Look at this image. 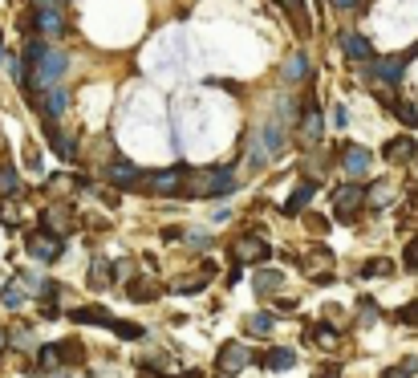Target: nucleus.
Returning <instances> with one entry per match:
<instances>
[{
    "label": "nucleus",
    "mask_w": 418,
    "mask_h": 378,
    "mask_svg": "<svg viewBox=\"0 0 418 378\" xmlns=\"http://www.w3.org/2000/svg\"><path fill=\"white\" fill-rule=\"evenodd\" d=\"M61 73H65V53L45 49L41 41L25 45V69H20V78H25V85H29L32 94H45L49 85H57Z\"/></svg>",
    "instance_id": "nucleus-1"
},
{
    "label": "nucleus",
    "mask_w": 418,
    "mask_h": 378,
    "mask_svg": "<svg viewBox=\"0 0 418 378\" xmlns=\"http://www.w3.org/2000/svg\"><path fill=\"white\" fill-rule=\"evenodd\" d=\"M240 183L227 167H208V171H187L183 196L187 199H215V196H232Z\"/></svg>",
    "instance_id": "nucleus-2"
},
{
    "label": "nucleus",
    "mask_w": 418,
    "mask_h": 378,
    "mask_svg": "<svg viewBox=\"0 0 418 378\" xmlns=\"http://www.w3.org/2000/svg\"><path fill=\"white\" fill-rule=\"evenodd\" d=\"M248 362H252V350H248L244 342H224V345H220L215 366H220V374H240Z\"/></svg>",
    "instance_id": "nucleus-3"
},
{
    "label": "nucleus",
    "mask_w": 418,
    "mask_h": 378,
    "mask_svg": "<svg viewBox=\"0 0 418 378\" xmlns=\"http://www.w3.org/2000/svg\"><path fill=\"white\" fill-rule=\"evenodd\" d=\"M362 199H366V183H350V187H338L333 203H338V220H341V224H350V220H354V212L362 208Z\"/></svg>",
    "instance_id": "nucleus-4"
},
{
    "label": "nucleus",
    "mask_w": 418,
    "mask_h": 378,
    "mask_svg": "<svg viewBox=\"0 0 418 378\" xmlns=\"http://www.w3.org/2000/svg\"><path fill=\"white\" fill-rule=\"evenodd\" d=\"M29 256L32 261H57L61 256V236H49V232H32L29 236Z\"/></svg>",
    "instance_id": "nucleus-5"
},
{
    "label": "nucleus",
    "mask_w": 418,
    "mask_h": 378,
    "mask_svg": "<svg viewBox=\"0 0 418 378\" xmlns=\"http://www.w3.org/2000/svg\"><path fill=\"white\" fill-rule=\"evenodd\" d=\"M183 183H187V167H171V171H159V175H150V187H155V196H179V191H183Z\"/></svg>",
    "instance_id": "nucleus-6"
},
{
    "label": "nucleus",
    "mask_w": 418,
    "mask_h": 378,
    "mask_svg": "<svg viewBox=\"0 0 418 378\" xmlns=\"http://www.w3.org/2000/svg\"><path fill=\"white\" fill-rule=\"evenodd\" d=\"M232 252H236V261H240V264L268 261V248H264V240H260V236H240V240L232 244Z\"/></svg>",
    "instance_id": "nucleus-7"
},
{
    "label": "nucleus",
    "mask_w": 418,
    "mask_h": 378,
    "mask_svg": "<svg viewBox=\"0 0 418 378\" xmlns=\"http://www.w3.org/2000/svg\"><path fill=\"white\" fill-rule=\"evenodd\" d=\"M406 61H410V53H398V57H382V61H374L370 66V73L378 78V82H398L402 78V69H406Z\"/></svg>",
    "instance_id": "nucleus-8"
},
{
    "label": "nucleus",
    "mask_w": 418,
    "mask_h": 378,
    "mask_svg": "<svg viewBox=\"0 0 418 378\" xmlns=\"http://www.w3.org/2000/svg\"><path fill=\"white\" fill-rule=\"evenodd\" d=\"M341 49H345L350 61H370V57H374L370 41H366L362 33H341Z\"/></svg>",
    "instance_id": "nucleus-9"
},
{
    "label": "nucleus",
    "mask_w": 418,
    "mask_h": 378,
    "mask_svg": "<svg viewBox=\"0 0 418 378\" xmlns=\"http://www.w3.org/2000/svg\"><path fill=\"white\" fill-rule=\"evenodd\" d=\"M69 317L81 321V326H106V329H114V321H118V317H110L102 305H81V309H73Z\"/></svg>",
    "instance_id": "nucleus-10"
},
{
    "label": "nucleus",
    "mask_w": 418,
    "mask_h": 378,
    "mask_svg": "<svg viewBox=\"0 0 418 378\" xmlns=\"http://www.w3.org/2000/svg\"><path fill=\"white\" fill-rule=\"evenodd\" d=\"M345 155H341V167L350 171V175H366L370 171V150L366 147H341Z\"/></svg>",
    "instance_id": "nucleus-11"
},
{
    "label": "nucleus",
    "mask_w": 418,
    "mask_h": 378,
    "mask_svg": "<svg viewBox=\"0 0 418 378\" xmlns=\"http://www.w3.org/2000/svg\"><path fill=\"white\" fill-rule=\"evenodd\" d=\"M61 29H65L61 8H37V33H45V37H61Z\"/></svg>",
    "instance_id": "nucleus-12"
},
{
    "label": "nucleus",
    "mask_w": 418,
    "mask_h": 378,
    "mask_svg": "<svg viewBox=\"0 0 418 378\" xmlns=\"http://www.w3.org/2000/svg\"><path fill=\"white\" fill-rule=\"evenodd\" d=\"M110 179L118 183V187H134V183L146 179V175L138 171V167H130V163H114V167H110Z\"/></svg>",
    "instance_id": "nucleus-13"
},
{
    "label": "nucleus",
    "mask_w": 418,
    "mask_h": 378,
    "mask_svg": "<svg viewBox=\"0 0 418 378\" xmlns=\"http://www.w3.org/2000/svg\"><path fill=\"white\" fill-rule=\"evenodd\" d=\"M41 102H45V114L49 118H61V110H65V102H69V98H65L61 85H49L45 94H41Z\"/></svg>",
    "instance_id": "nucleus-14"
},
{
    "label": "nucleus",
    "mask_w": 418,
    "mask_h": 378,
    "mask_svg": "<svg viewBox=\"0 0 418 378\" xmlns=\"http://www.w3.org/2000/svg\"><path fill=\"white\" fill-rule=\"evenodd\" d=\"M305 73H309V61H305V53H292L289 61H285V82H305Z\"/></svg>",
    "instance_id": "nucleus-15"
},
{
    "label": "nucleus",
    "mask_w": 418,
    "mask_h": 378,
    "mask_svg": "<svg viewBox=\"0 0 418 378\" xmlns=\"http://www.w3.org/2000/svg\"><path fill=\"white\" fill-rule=\"evenodd\" d=\"M313 191H317V183H301V187L292 191V199L285 203V215H297V212H301L309 199H313Z\"/></svg>",
    "instance_id": "nucleus-16"
},
{
    "label": "nucleus",
    "mask_w": 418,
    "mask_h": 378,
    "mask_svg": "<svg viewBox=\"0 0 418 378\" xmlns=\"http://www.w3.org/2000/svg\"><path fill=\"white\" fill-rule=\"evenodd\" d=\"M321 114H317V110H313V106H309L305 110V122H301V138H305V143H317V138H321Z\"/></svg>",
    "instance_id": "nucleus-17"
},
{
    "label": "nucleus",
    "mask_w": 418,
    "mask_h": 378,
    "mask_svg": "<svg viewBox=\"0 0 418 378\" xmlns=\"http://www.w3.org/2000/svg\"><path fill=\"white\" fill-rule=\"evenodd\" d=\"M280 4L289 8L292 25H297V33H301V37H309V13H305V4H301V0H280Z\"/></svg>",
    "instance_id": "nucleus-18"
},
{
    "label": "nucleus",
    "mask_w": 418,
    "mask_h": 378,
    "mask_svg": "<svg viewBox=\"0 0 418 378\" xmlns=\"http://www.w3.org/2000/svg\"><path fill=\"white\" fill-rule=\"evenodd\" d=\"M264 163H268V147H264V138H260V134H252V143H248V167L260 171Z\"/></svg>",
    "instance_id": "nucleus-19"
},
{
    "label": "nucleus",
    "mask_w": 418,
    "mask_h": 378,
    "mask_svg": "<svg viewBox=\"0 0 418 378\" xmlns=\"http://www.w3.org/2000/svg\"><path fill=\"white\" fill-rule=\"evenodd\" d=\"M45 134H49V143H53V150H57L61 159H73V143H69V138H65V134L57 131V126H53V122L45 126Z\"/></svg>",
    "instance_id": "nucleus-20"
},
{
    "label": "nucleus",
    "mask_w": 418,
    "mask_h": 378,
    "mask_svg": "<svg viewBox=\"0 0 418 378\" xmlns=\"http://www.w3.org/2000/svg\"><path fill=\"white\" fill-rule=\"evenodd\" d=\"M414 143L410 138H394V143H386V159H394V163H402V159H410L414 155Z\"/></svg>",
    "instance_id": "nucleus-21"
},
{
    "label": "nucleus",
    "mask_w": 418,
    "mask_h": 378,
    "mask_svg": "<svg viewBox=\"0 0 418 378\" xmlns=\"http://www.w3.org/2000/svg\"><path fill=\"white\" fill-rule=\"evenodd\" d=\"M20 191V179H16V167L0 163V196H16Z\"/></svg>",
    "instance_id": "nucleus-22"
},
{
    "label": "nucleus",
    "mask_w": 418,
    "mask_h": 378,
    "mask_svg": "<svg viewBox=\"0 0 418 378\" xmlns=\"http://www.w3.org/2000/svg\"><path fill=\"white\" fill-rule=\"evenodd\" d=\"M268 366H273V370H289L292 362H297V354H292V350H273V354H268Z\"/></svg>",
    "instance_id": "nucleus-23"
},
{
    "label": "nucleus",
    "mask_w": 418,
    "mask_h": 378,
    "mask_svg": "<svg viewBox=\"0 0 418 378\" xmlns=\"http://www.w3.org/2000/svg\"><path fill=\"white\" fill-rule=\"evenodd\" d=\"M252 285H256V293H273L276 285H280V273H256Z\"/></svg>",
    "instance_id": "nucleus-24"
},
{
    "label": "nucleus",
    "mask_w": 418,
    "mask_h": 378,
    "mask_svg": "<svg viewBox=\"0 0 418 378\" xmlns=\"http://www.w3.org/2000/svg\"><path fill=\"white\" fill-rule=\"evenodd\" d=\"M57 362H69V366H78V362H81L78 342H61V345H57Z\"/></svg>",
    "instance_id": "nucleus-25"
},
{
    "label": "nucleus",
    "mask_w": 418,
    "mask_h": 378,
    "mask_svg": "<svg viewBox=\"0 0 418 378\" xmlns=\"http://www.w3.org/2000/svg\"><path fill=\"white\" fill-rule=\"evenodd\" d=\"M126 293H130V301H150V297H155V285H143V280H130V285H126Z\"/></svg>",
    "instance_id": "nucleus-26"
},
{
    "label": "nucleus",
    "mask_w": 418,
    "mask_h": 378,
    "mask_svg": "<svg viewBox=\"0 0 418 378\" xmlns=\"http://www.w3.org/2000/svg\"><path fill=\"white\" fill-rule=\"evenodd\" d=\"M208 289V280H199V277H191V280H175L171 285V293H203Z\"/></svg>",
    "instance_id": "nucleus-27"
},
{
    "label": "nucleus",
    "mask_w": 418,
    "mask_h": 378,
    "mask_svg": "<svg viewBox=\"0 0 418 378\" xmlns=\"http://www.w3.org/2000/svg\"><path fill=\"white\" fill-rule=\"evenodd\" d=\"M402 264L410 268V273L418 268V236H414V240H406V248H402Z\"/></svg>",
    "instance_id": "nucleus-28"
},
{
    "label": "nucleus",
    "mask_w": 418,
    "mask_h": 378,
    "mask_svg": "<svg viewBox=\"0 0 418 378\" xmlns=\"http://www.w3.org/2000/svg\"><path fill=\"white\" fill-rule=\"evenodd\" d=\"M248 329H252V333H268V329H273V317H268V313H256V317H248Z\"/></svg>",
    "instance_id": "nucleus-29"
},
{
    "label": "nucleus",
    "mask_w": 418,
    "mask_h": 378,
    "mask_svg": "<svg viewBox=\"0 0 418 378\" xmlns=\"http://www.w3.org/2000/svg\"><path fill=\"white\" fill-rule=\"evenodd\" d=\"M418 370V362H406V366H390V370H382V378H410Z\"/></svg>",
    "instance_id": "nucleus-30"
},
{
    "label": "nucleus",
    "mask_w": 418,
    "mask_h": 378,
    "mask_svg": "<svg viewBox=\"0 0 418 378\" xmlns=\"http://www.w3.org/2000/svg\"><path fill=\"white\" fill-rule=\"evenodd\" d=\"M362 273H366V277H378V273L386 277V273H394V264H390V261H370L366 268H362Z\"/></svg>",
    "instance_id": "nucleus-31"
},
{
    "label": "nucleus",
    "mask_w": 418,
    "mask_h": 378,
    "mask_svg": "<svg viewBox=\"0 0 418 378\" xmlns=\"http://www.w3.org/2000/svg\"><path fill=\"white\" fill-rule=\"evenodd\" d=\"M394 114L402 118L406 126H418V110H414V106H402V102H398V106H394Z\"/></svg>",
    "instance_id": "nucleus-32"
},
{
    "label": "nucleus",
    "mask_w": 418,
    "mask_h": 378,
    "mask_svg": "<svg viewBox=\"0 0 418 378\" xmlns=\"http://www.w3.org/2000/svg\"><path fill=\"white\" fill-rule=\"evenodd\" d=\"M114 333H118V338H143V329L130 326V321H114Z\"/></svg>",
    "instance_id": "nucleus-33"
},
{
    "label": "nucleus",
    "mask_w": 418,
    "mask_h": 378,
    "mask_svg": "<svg viewBox=\"0 0 418 378\" xmlns=\"http://www.w3.org/2000/svg\"><path fill=\"white\" fill-rule=\"evenodd\" d=\"M374 98H378V106H386V110H394V106H398V102H394V94H390L386 85H378V90H374Z\"/></svg>",
    "instance_id": "nucleus-34"
},
{
    "label": "nucleus",
    "mask_w": 418,
    "mask_h": 378,
    "mask_svg": "<svg viewBox=\"0 0 418 378\" xmlns=\"http://www.w3.org/2000/svg\"><path fill=\"white\" fill-rule=\"evenodd\" d=\"M106 277H110V264H106V261H94V285H110Z\"/></svg>",
    "instance_id": "nucleus-35"
},
{
    "label": "nucleus",
    "mask_w": 418,
    "mask_h": 378,
    "mask_svg": "<svg viewBox=\"0 0 418 378\" xmlns=\"http://www.w3.org/2000/svg\"><path fill=\"white\" fill-rule=\"evenodd\" d=\"M398 321H402V326H418V301H414V305H406V309L398 313Z\"/></svg>",
    "instance_id": "nucleus-36"
},
{
    "label": "nucleus",
    "mask_w": 418,
    "mask_h": 378,
    "mask_svg": "<svg viewBox=\"0 0 418 378\" xmlns=\"http://www.w3.org/2000/svg\"><path fill=\"white\" fill-rule=\"evenodd\" d=\"M41 362H45V366H57V345H45V350H41Z\"/></svg>",
    "instance_id": "nucleus-37"
},
{
    "label": "nucleus",
    "mask_w": 418,
    "mask_h": 378,
    "mask_svg": "<svg viewBox=\"0 0 418 378\" xmlns=\"http://www.w3.org/2000/svg\"><path fill=\"white\" fill-rule=\"evenodd\" d=\"M4 305H20V289H4Z\"/></svg>",
    "instance_id": "nucleus-38"
},
{
    "label": "nucleus",
    "mask_w": 418,
    "mask_h": 378,
    "mask_svg": "<svg viewBox=\"0 0 418 378\" xmlns=\"http://www.w3.org/2000/svg\"><path fill=\"white\" fill-rule=\"evenodd\" d=\"M333 122H338V126H345V122H350V114H345V106H338V110H333Z\"/></svg>",
    "instance_id": "nucleus-39"
},
{
    "label": "nucleus",
    "mask_w": 418,
    "mask_h": 378,
    "mask_svg": "<svg viewBox=\"0 0 418 378\" xmlns=\"http://www.w3.org/2000/svg\"><path fill=\"white\" fill-rule=\"evenodd\" d=\"M37 8H61V0H32Z\"/></svg>",
    "instance_id": "nucleus-40"
},
{
    "label": "nucleus",
    "mask_w": 418,
    "mask_h": 378,
    "mask_svg": "<svg viewBox=\"0 0 418 378\" xmlns=\"http://www.w3.org/2000/svg\"><path fill=\"white\" fill-rule=\"evenodd\" d=\"M333 4H338V8H354L357 0H333Z\"/></svg>",
    "instance_id": "nucleus-41"
},
{
    "label": "nucleus",
    "mask_w": 418,
    "mask_h": 378,
    "mask_svg": "<svg viewBox=\"0 0 418 378\" xmlns=\"http://www.w3.org/2000/svg\"><path fill=\"white\" fill-rule=\"evenodd\" d=\"M4 342H8V338H4V333H0V345H4Z\"/></svg>",
    "instance_id": "nucleus-42"
},
{
    "label": "nucleus",
    "mask_w": 418,
    "mask_h": 378,
    "mask_svg": "<svg viewBox=\"0 0 418 378\" xmlns=\"http://www.w3.org/2000/svg\"><path fill=\"white\" fill-rule=\"evenodd\" d=\"M0 57H4V45H0Z\"/></svg>",
    "instance_id": "nucleus-43"
},
{
    "label": "nucleus",
    "mask_w": 418,
    "mask_h": 378,
    "mask_svg": "<svg viewBox=\"0 0 418 378\" xmlns=\"http://www.w3.org/2000/svg\"><path fill=\"white\" fill-rule=\"evenodd\" d=\"M329 378H338V374H329Z\"/></svg>",
    "instance_id": "nucleus-44"
}]
</instances>
